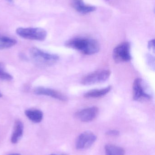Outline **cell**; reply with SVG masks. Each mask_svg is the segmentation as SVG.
I'll list each match as a JSON object with an SVG mask.
<instances>
[{
	"instance_id": "obj_1",
	"label": "cell",
	"mask_w": 155,
	"mask_h": 155,
	"mask_svg": "<svg viewBox=\"0 0 155 155\" xmlns=\"http://www.w3.org/2000/svg\"><path fill=\"white\" fill-rule=\"evenodd\" d=\"M65 45L69 48L77 50L86 55L97 53L100 46L97 41L86 37H75L66 42Z\"/></svg>"
},
{
	"instance_id": "obj_2",
	"label": "cell",
	"mask_w": 155,
	"mask_h": 155,
	"mask_svg": "<svg viewBox=\"0 0 155 155\" xmlns=\"http://www.w3.org/2000/svg\"><path fill=\"white\" fill-rule=\"evenodd\" d=\"M30 55L33 62L39 67H48L53 65L59 59L57 54L45 52L36 47L30 49Z\"/></svg>"
},
{
	"instance_id": "obj_3",
	"label": "cell",
	"mask_w": 155,
	"mask_h": 155,
	"mask_svg": "<svg viewBox=\"0 0 155 155\" xmlns=\"http://www.w3.org/2000/svg\"><path fill=\"white\" fill-rule=\"evenodd\" d=\"M16 33L22 38L35 41H44L47 36L46 31L40 28H19Z\"/></svg>"
},
{
	"instance_id": "obj_4",
	"label": "cell",
	"mask_w": 155,
	"mask_h": 155,
	"mask_svg": "<svg viewBox=\"0 0 155 155\" xmlns=\"http://www.w3.org/2000/svg\"><path fill=\"white\" fill-rule=\"evenodd\" d=\"M113 58L116 63L127 62L132 59L130 45L127 42L118 45L114 49Z\"/></svg>"
},
{
	"instance_id": "obj_5",
	"label": "cell",
	"mask_w": 155,
	"mask_h": 155,
	"mask_svg": "<svg viewBox=\"0 0 155 155\" xmlns=\"http://www.w3.org/2000/svg\"><path fill=\"white\" fill-rule=\"evenodd\" d=\"M111 72L108 70H100L92 73L83 78L81 83L83 85H92L103 83L108 79Z\"/></svg>"
},
{
	"instance_id": "obj_6",
	"label": "cell",
	"mask_w": 155,
	"mask_h": 155,
	"mask_svg": "<svg viewBox=\"0 0 155 155\" xmlns=\"http://www.w3.org/2000/svg\"><path fill=\"white\" fill-rule=\"evenodd\" d=\"M96 136L90 131L81 134L76 139V147L77 150H86L90 148L96 140Z\"/></svg>"
},
{
	"instance_id": "obj_7",
	"label": "cell",
	"mask_w": 155,
	"mask_h": 155,
	"mask_svg": "<svg viewBox=\"0 0 155 155\" xmlns=\"http://www.w3.org/2000/svg\"><path fill=\"white\" fill-rule=\"evenodd\" d=\"M134 100L137 101H144L151 99V96L144 86L143 81L141 78H136L133 84Z\"/></svg>"
},
{
	"instance_id": "obj_8",
	"label": "cell",
	"mask_w": 155,
	"mask_h": 155,
	"mask_svg": "<svg viewBox=\"0 0 155 155\" xmlns=\"http://www.w3.org/2000/svg\"><path fill=\"white\" fill-rule=\"evenodd\" d=\"M99 113L96 107H92L82 109L76 113V118L83 122H90L95 119Z\"/></svg>"
},
{
	"instance_id": "obj_9",
	"label": "cell",
	"mask_w": 155,
	"mask_h": 155,
	"mask_svg": "<svg viewBox=\"0 0 155 155\" xmlns=\"http://www.w3.org/2000/svg\"><path fill=\"white\" fill-rule=\"evenodd\" d=\"M34 93L38 95H44L51 97L63 102H65L67 100L66 96L57 90L49 88V87H37L35 88Z\"/></svg>"
},
{
	"instance_id": "obj_10",
	"label": "cell",
	"mask_w": 155,
	"mask_h": 155,
	"mask_svg": "<svg viewBox=\"0 0 155 155\" xmlns=\"http://www.w3.org/2000/svg\"><path fill=\"white\" fill-rule=\"evenodd\" d=\"M71 4L77 12L81 13H89L96 10L95 6L85 4L83 0H72Z\"/></svg>"
},
{
	"instance_id": "obj_11",
	"label": "cell",
	"mask_w": 155,
	"mask_h": 155,
	"mask_svg": "<svg viewBox=\"0 0 155 155\" xmlns=\"http://www.w3.org/2000/svg\"><path fill=\"white\" fill-rule=\"evenodd\" d=\"M24 126L20 120H17L15 123L13 131L11 137V142L13 144H16L19 142L23 134Z\"/></svg>"
},
{
	"instance_id": "obj_12",
	"label": "cell",
	"mask_w": 155,
	"mask_h": 155,
	"mask_svg": "<svg viewBox=\"0 0 155 155\" xmlns=\"http://www.w3.org/2000/svg\"><path fill=\"white\" fill-rule=\"evenodd\" d=\"M112 89V87H106L101 89H95L86 93L84 97L86 98H98L102 97L108 94Z\"/></svg>"
},
{
	"instance_id": "obj_13",
	"label": "cell",
	"mask_w": 155,
	"mask_h": 155,
	"mask_svg": "<svg viewBox=\"0 0 155 155\" xmlns=\"http://www.w3.org/2000/svg\"><path fill=\"white\" fill-rule=\"evenodd\" d=\"M27 118L35 123H39L42 120L43 114L41 110L36 109H29L25 111Z\"/></svg>"
},
{
	"instance_id": "obj_14",
	"label": "cell",
	"mask_w": 155,
	"mask_h": 155,
	"mask_svg": "<svg viewBox=\"0 0 155 155\" xmlns=\"http://www.w3.org/2000/svg\"><path fill=\"white\" fill-rule=\"evenodd\" d=\"M16 43L15 39L0 34V50L11 48Z\"/></svg>"
},
{
	"instance_id": "obj_15",
	"label": "cell",
	"mask_w": 155,
	"mask_h": 155,
	"mask_svg": "<svg viewBox=\"0 0 155 155\" xmlns=\"http://www.w3.org/2000/svg\"><path fill=\"white\" fill-rule=\"evenodd\" d=\"M105 149L106 155H124L125 153L123 148L113 145H106Z\"/></svg>"
},
{
	"instance_id": "obj_16",
	"label": "cell",
	"mask_w": 155,
	"mask_h": 155,
	"mask_svg": "<svg viewBox=\"0 0 155 155\" xmlns=\"http://www.w3.org/2000/svg\"><path fill=\"white\" fill-rule=\"evenodd\" d=\"M13 78V76L6 71L4 64L0 63V80L11 81L12 80Z\"/></svg>"
},
{
	"instance_id": "obj_17",
	"label": "cell",
	"mask_w": 155,
	"mask_h": 155,
	"mask_svg": "<svg viewBox=\"0 0 155 155\" xmlns=\"http://www.w3.org/2000/svg\"><path fill=\"white\" fill-rule=\"evenodd\" d=\"M119 134L120 133L117 130H112L107 131L106 133V134L109 136L116 137L119 135Z\"/></svg>"
},
{
	"instance_id": "obj_18",
	"label": "cell",
	"mask_w": 155,
	"mask_h": 155,
	"mask_svg": "<svg viewBox=\"0 0 155 155\" xmlns=\"http://www.w3.org/2000/svg\"><path fill=\"white\" fill-rule=\"evenodd\" d=\"M148 47L149 50H151L152 51L155 52V40L154 39L151 40L149 41L148 44Z\"/></svg>"
},
{
	"instance_id": "obj_19",
	"label": "cell",
	"mask_w": 155,
	"mask_h": 155,
	"mask_svg": "<svg viewBox=\"0 0 155 155\" xmlns=\"http://www.w3.org/2000/svg\"><path fill=\"white\" fill-rule=\"evenodd\" d=\"M10 155H21L19 153H14V154H11Z\"/></svg>"
},
{
	"instance_id": "obj_20",
	"label": "cell",
	"mask_w": 155,
	"mask_h": 155,
	"mask_svg": "<svg viewBox=\"0 0 155 155\" xmlns=\"http://www.w3.org/2000/svg\"><path fill=\"white\" fill-rule=\"evenodd\" d=\"M2 97V93H1V92H0V97Z\"/></svg>"
},
{
	"instance_id": "obj_21",
	"label": "cell",
	"mask_w": 155,
	"mask_h": 155,
	"mask_svg": "<svg viewBox=\"0 0 155 155\" xmlns=\"http://www.w3.org/2000/svg\"><path fill=\"white\" fill-rule=\"evenodd\" d=\"M6 1H8V2H12V0H6Z\"/></svg>"
},
{
	"instance_id": "obj_22",
	"label": "cell",
	"mask_w": 155,
	"mask_h": 155,
	"mask_svg": "<svg viewBox=\"0 0 155 155\" xmlns=\"http://www.w3.org/2000/svg\"><path fill=\"white\" fill-rule=\"evenodd\" d=\"M49 155H56V154H51Z\"/></svg>"
}]
</instances>
